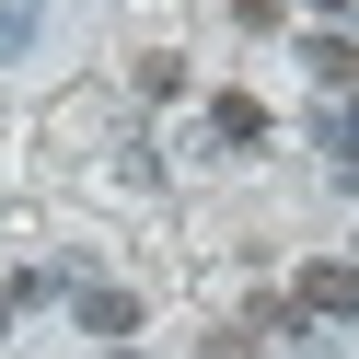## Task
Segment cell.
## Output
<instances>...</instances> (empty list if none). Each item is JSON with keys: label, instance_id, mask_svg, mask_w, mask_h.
<instances>
[{"label": "cell", "instance_id": "obj_1", "mask_svg": "<svg viewBox=\"0 0 359 359\" xmlns=\"http://www.w3.org/2000/svg\"><path fill=\"white\" fill-rule=\"evenodd\" d=\"M290 313L302 325H359V266H302L290 278Z\"/></svg>", "mask_w": 359, "mask_h": 359}, {"label": "cell", "instance_id": "obj_2", "mask_svg": "<svg viewBox=\"0 0 359 359\" xmlns=\"http://www.w3.org/2000/svg\"><path fill=\"white\" fill-rule=\"evenodd\" d=\"M81 325H93V336H128V325H140V290L93 278V290H81Z\"/></svg>", "mask_w": 359, "mask_h": 359}, {"label": "cell", "instance_id": "obj_3", "mask_svg": "<svg viewBox=\"0 0 359 359\" xmlns=\"http://www.w3.org/2000/svg\"><path fill=\"white\" fill-rule=\"evenodd\" d=\"M209 128L243 151V140H266V104H255V93H220V116H209Z\"/></svg>", "mask_w": 359, "mask_h": 359}, {"label": "cell", "instance_id": "obj_4", "mask_svg": "<svg viewBox=\"0 0 359 359\" xmlns=\"http://www.w3.org/2000/svg\"><path fill=\"white\" fill-rule=\"evenodd\" d=\"M313 81H359V35H313Z\"/></svg>", "mask_w": 359, "mask_h": 359}, {"label": "cell", "instance_id": "obj_5", "mask_svg": "<svg viewBox=\"0 0 359 359\" xmlns=\"http://www.w3.org/2000/svg\"><path fill=\"white\" fill-rule=\"evenodd\" d=\"M209 359H255V325H232V336H209Z\"/></svg>", "mask_w": 359, "mask_h": 359}, {"label": "cell", "instance_id": "obj_6", "mask_svg": "<svg viewBox=\"0 0 359 359\" xmlns=\"http://www.w3.org/2000/svg\"><path fill=\"white\" fill-rule=\"evenodd\" d=\"M12 313H24V278H0V325H12Z\"/></svg>", "mask_w": 359, "mask_h": 359}, {"label": "cell", "instance_id": "obj_7", "mask_svg": "<svg viewBox=\"0 0 359 359\" xmlns=\"http://www.w3.org/2000/svg\"><path fill=\"white\" fill-rule=\"evenodd\" d=\"M302 12H348V0H302Z\"/></svg>", "mask_w": 359, "mask_h": 359}, {"label": "cell", "instance_id": "obj_8", "mask_svg": "<svg viewBox=\"0 0 359 359\" xmlns=\"http://www.w3.org/2000/svg\"><path fill=\"white\" fill-rule=\"evenodd\" d=\"M336 174H348V186H359V151H348V163H336Z\"/></svg>", "mask_w": 359, "mask_h": 359}, {"label": "cell", "instance_id": "obj_9", "mask_svg": "<svg viewBox=\"0 0 359 359\" xmlns=\"http://www.w3.org/2000/svg\"><path fill=\"white\" fill-rule=\"evenodd\" d=\"M116 359H128V348H116Z\"/></svg>", "mask_w": 359, "mask_h": 359}]
</instances>
